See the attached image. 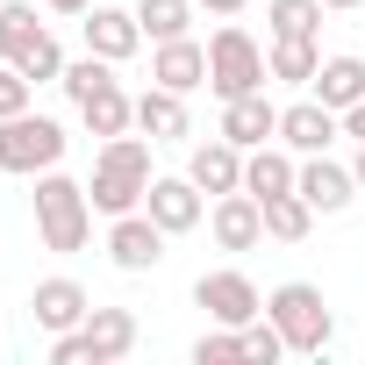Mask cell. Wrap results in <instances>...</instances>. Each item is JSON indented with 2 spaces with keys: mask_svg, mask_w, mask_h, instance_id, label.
<instances>
[{
  "mask_svg": "<svg viewBox=\"0 0 365 365\" xmlns=\"http://www.w3.org/2000/svg\"><path fill=\"white\" fill-rule=\"evenodd\" d=\"M93 208L101 215H129V208H143V194H150V143L143 136H108L101 143V158H93Z\"/></svg>",
  "mask_w": 365,
  "mask_h": 365,
  "instance_id": "obj_1",
  "label": "cell"
},
{
  "mask_svg": "<svg viewBox=\"0 0 365 365\" xmlns=\"http://www.w3.org/2000/svg\"><path fill=\"white\" fill-rule=\"evenodd\" d=\"M36 230H43V251H58V258L86 251V230H93V194L79 187V179H65L58 165L36 179Z\"/></svg>",
  "mask_w": 365,
  "mask_h": 365,
  "instance_id": "obj_2",
  "label": "cell"
},
{
  "mask_svg": "<svg viewBox=\"0 0 365 365\" xmlns=\"http://www.w3.org/2000/svg\"><path fill=\"white\" fill-rule=\"evenodd\" d=\"M265 315L279 322L287 351H301V358H315V351L336 336V315L322 308V287H308V279H287V287H272V294H265Z\"/></svg>",
  "mask_w": 365,
  "mask_h": 365,
  "instance_id": "obj_3",
  "label": "cell"
},
{
  "mask_svg": "<svg viewBox=\"0 0 365 365\" xmlns=\"http://www.w3.org/2000/svg\"><path fill=\"white\" fill-rule=\"evenodd\" d=\"M136 351V315L129 308H93L79 329H65L51 344V365H115Z\"/></svg>",
  "mask_w": 365,
  "mask_h": 365,
  "instance_id": "obj_4",
  "label": "cell"
},
{
  "mask_svg": "<svg viewBox=\"0 0 365 365\" xmlns=\"http://www.w3.org/2000/svg\"><path fill=\"white\" fill-rule=\"evenodd\" d=\"M265 51L230 22V29H215V43H208V86L222 93V101H237V93H265Z\"/></svg>",
  "mask_w": 365,
  "mask_h": 365,
  "instance_id": "obj_5",
  "label": "cell"
},
{
  "mask_svg": "<svg viewBox=\"0 0 365 365\" xmlns=\"http://www.w3.org/2000/svg\"><path fill=\"white\" fill-rule=\"evenodd\" d=\"M65 158V129L51 115H8L0 122V172H51Z\"/></svg>",
  "mask_w": 365,
  "mask_h": 365,
  "instance_id": "obj_6",
  "label": "cell"
},
{
  "mask_svg": "<svg viewBox=\"0 0 365 365\" xmlns=\"http://www.w3.org/2000/svg\"><path fill=\"white\" fill-rule=\"evenodd\" d=\"M194 301H201L215 322H230V329H244V322L265 315V301H258V287H251L244 272H201V279H194Z\"/></svg>",
  "mask_w": 365,
  "mask_h": 365,
  "instance_id": "obj_7",
  "label": "cell"
},
{
  "mask_svg": "<svg viewBox=\"0 0 365 365\" xmlns=\"http://www.w3.org/2000/svg\"><path fill=\"white\" fill-rule=\"evenodd\" d=\"M143 215H150L165 237H187V230H201L208 201H201V187H194V179H150V194H143Z\"/></svg>",
  "mask_w": 365,
  "mask_h": 365,
  "instance_id": "obj_8",
  "label": "cell"
},
{
  "mask_svg": "<svg viewBox=\"0 0 365 365\" xmlns=\"http://www.w3.org/2000/svg\"><path fill=\"white\" fill-rule=\"evenodd\" d=\"M208 230H215V244L222 251H258V237H265V208H258V194H215V215H208Z\"/></svg>",
  "mask_w": 365,
  "mask_h": 365,
  "instance_id": "obj_9",
  "label": "cell"
},
{
  "mask_svg": "<svg viewBox=\"0 0 365 365\" xmlns=\"http://www.w3.org/2000/svg\"><path fill=\"white\" fill-rule=\"evenodd\" d=\"M108 258H115L122 272H150V265L165 258V230L129 208V215H115V230H108Z\"/></svg>",
  "mask_w": 365,
  "mask_h": 365,
  "instance_id": "obj_10",
  "label": "cell"
},
{
  "mask_svg": "<svg viewBox=\"0 0 365 365\" xmlns=\"http://www.w3.org/2000/svg\"><path fill=\"white\" fill-rule=\"evenodd\" d=\"M294 187H301V201H308L315 215H336V208H351V201H358V172H351V165H329V158L315 150V158L301 165Z\"/></svg>",
  "mask_w": 365,
  "mask_h": 365,
  "instance_id": "obj_11",
  "label": "cell"
},
{
  "mask_svg": "<svg viewBox=\"0 0 365 365\" xmlns=\"http://www.w3.org/2000/svg\"><path fill=\"white\" fill-rule=\"evenodd\" d=\"M344 129V115L336 108H322V101H294V108H279V143L287 150H301V158H315V150H329V136Z\"/></svg>",
  "mask_w": 365,
  "mask_h": 365,
  "instance_id": "obj_12",
  "label": "cell"
},
{
  "mask_svg": "<svg viewBox=\"0 0 365 365\" xmlns=\"http://www.w3.org/2000/svg\"><path fill=\"white\" fill-rule=\"evenodd\" d=\"M86 51L93 58H108V65H122V58H136V43H143V22L136 15H122V8H86Z\"/></svg>",
  "mask_w": 365,
  "mask_h": 365,
  "instance_id": "obj_13",
  "label": "cell"
},
{
  "mask_svg": "<svg viewBox=\"0 0 365 365\" xmlns=\"http://www.w3.org/2000/svg\"><path fill=\"white\" fill-rule=\"evenodd\" d=\"M222 136H230L237 150H258V143L279 136V108H272L265 93H237V101H222Z\"/></svg>",
  "mask_w": 365,
  "mask_h": 365,
  "instance_id": "obj_14",
  "label": "cell"
},
{
  "mask_svg": "<svg viewBox=\"0 0 365 365\" xmlns=\"http://www.w3.org/2000/svg\"><path fill=\"white\" fill-rule=\"evenodd\" d=\"M29 315H36V329L65 336V329H79V322L93 315V301H86V287H79V279H43V287H36V301H29Z\"/></svg>",
  "mask_w": 365,
  "mask_h": 365,
  "instance_id": "obj_15",
  "label": "cell"
},
{
  "mask_svg": "<svg viewBox=\"0 0 365 365\" xmlns=\"http://www.w3.org/2000/svg\"><path fill=\"white\" fill-rule=\"evenodd\" d=\"M187 179L201 194H237L244 187V150L230 143V136H215V143H194V158H187Z\"/></svg>",
  "mask_w": 365,
  "mask_h": 365,
  "instance_id": "obj_16",
  "label": "cell"
},
{
  "mask_svg": "<svg viewBox=\"0 0 365 365\" xmlns=\"http://www.w3.org/2000/svg\"><path fill=\"white\" fill-rule=\"evenodd\" d=\"M150 79H158V86H172V93H194V86H208V51H201L194 36H172V43H158Z\"/></svg>",
  "mask_w": 365,
  "mask_h": 365,
  "instance_id": "obj_17",
  "label": "cell"
},
{
  "mask_svg": "<svg viewBox=\"0 0 365 365\" xmlns=\"http://www.w3.org/2000/svg\"><path fill=\"white\" fill-rule=\"evenodd\" d=\"M308 86H315V101H322V108H336V115H344V108H358V101H365V58H322V72H315Z\"/></svg>",
  "mask_w": 365,
  "mask_h": 365,
  "instance_id": "obj_18",
  "label": "cell"
},
{
  "mask_svg": "<svg viewBox=\"0 0 365 365\" xmlns=\"http://www.w3.org/2000/svg\"><path fill=\"white\" fill-rule=\"evenodd\" d=\"M294 179H301V165H294L287 150H272V143H258V150L244 158V194H258V201L294 194Z\"/></svg>",
  "mask_w": 365,
  "mask_h": 365,
  "instance_id": "obj_19",
  "label": "cell"
},
{
  "mask_svg": "<svg viewBox=\"0 0 365 365\" xmlns=\"http://www.w3.org/2000/svg\"><path fill=\"white\" fill-rule=\"evenodd\" d=\"M136 129L150 143H172V136H187V93H172V86H150L136 101Z\"/></svg>",
  "mask_w": 365,
  "mask_h": 365,
  "instance_id": "obj_20",
  "label": "cell"
},
{
  "mask_svg": "<svg viewBox=\"0 0 365 365\" xmlns=\"http://www.w3.org/2000/svg\"><path fill=\"white\" fill-rule=\"evenodd\" d=\"M322 72V51H315V36H272V79H287V86H308Z\"/></svg>",
  "mask_w": 365,
  "mask_h": 365,
  "instance_id": "obj_21",
  "label": "cell"
},
{
  "mask_svg": "<svg viewBox=\"0 0 365 365\" xmlns=\"http://www.w3.org/2000/svg\"><path fill=\"white\" fill-rule=\"evenodd\" d=\"M79 115H86V129H93V136H122V129L136 122V101H129V93L108 79L93 101H79Z\"/></svg>",
  "mask_w": 365,
  "mask_h": 365,
  "instance_id": "obj_22",
  "label": "cell"
},
{
  "mask_svg": "<svg viewBox=\"0 0 365 365\" xmlns=\"http://www.w3.org/2000/svg\"><path fill=\"white\" fill-rule=\"evenodd\" d=\"M136 22L150 43H172V36L194 29V0H136Z\"/></svg>",
  "mask_w": 365,
  "mask_h": 365,
  "instance_id": "obj_23",
  "label": "cell"
},
{
  "mask_svg": "<svg viewBox=\"0 0 365 365\" xmlns=\"http://www.w3.org/2000/svg\"><path fill=\"white\" fill-rule=\"evenodd\" d=\"M258 208H265V237H279V244H301L308 222H315V208L301 201V187H294V194H272V201H258Z\"/></svg>",
  "mask_w": 365,
  "mask_h": 365,
  "instance_id": "obj_24",
  "label": "cell"
},
{
  "mask_svg": "<svg viewBox=\"0 0 365 365\" xmlns=\"http://www.w3.org/2000/svg\"><path fill=\"white\" fill-rule=\"evenodd\" d=\"M36 36H43V22H36V8H29V0H0V58L15 65Z\"/></svg>",
  "mask_w": 365,
  "mask_h": 365,
  "instance_id": "obj_25",
  "label": "cell"
},
{
  "mask_svg": "<svg viewBox=\"0 0 365 365\" xmlns=\"http://www.w3.org/2000/svg\"><path fill=\"white\" fill-rule=\"evenodd\" d=\"M15 72H22L29 86H43V79H65V51H58V36L43 29V36H36V43L15 58Z\"/></svg>",
  "mask_w": 365,
  "mask_h": 365,
  "instance_id": "obj_26",
  "label": "cell"
},
{
  "mask_svg": "<svg viewBox=\"0 0 365 365\" xmlns=\"http://www.w3.org/2000/svg\"><path fill=\"white\" fill-rule=\"evenodd\" d=\"M272 36H315L322 29V0H272Z\"/></svg>",
  "mask_w": 365,
  "mask_h": 365,
  "instance_id": "obj_27",
  "label": "cell"
},
{
  "mask_svg": "<svg viewBox=\"0 0 365 365\" xmlns=\"http://www.w3.org/2000/svg\"><path fill=\"white\" fill-rule=\"evenodd\" d=\"M108 79H115V72H108V58H93V51H86L79 65H65V79H58V86H65L72 101H93V93L108 86Z\"/></svg>",
  "mask_w": 365,
  "mask_h": 365,
  "instance_id": "obj_28",
  "label": "cell"
},
{
  "mask_svg": "<svg viewBox=\"0 0 365 365\" xmlns=\"http://www.w3.org/2000/svg\"><path fill=\"white\" fill-rule=\"evenodd\" d=\"M244 358H251V365H279V358H287V336H279L272 315H265V322H244Z\"/></svg>",
  "mask_w": 365,
  "mask_h": 365,
  "instance_id": "obj_29",
  "label": "cell"
},
{
  "mask_svg": "<svg viewBox=\"0 0 365 365\" xmlns=\"http://www.w3.org/2000/svg\"><path fill=\"white\" fill-rule=\"evenodd\" d=\"M237 358H244V329H230V322L194 344V365H237Z\"/></svg>",
  "mask_w": 365,
  "mask_h": 365,
  "instance_id": "obj_30",
  "label": "cell"
},
{
  "mask_svg": "<svg viewBox=\"0 0 365 365\" xmlns=\"http://www.w3.org/2000/svg\"><path fill=\"white\" fill-rule=\"evenodd\" d=\"M29 93H36V86H29L15 65H0V122H8V115H29Z\"/></svg>",
  "mask_w": 365,
  "mask_h": 365,
  "instance_id": "obj_31",
  "label": "cell"
},
{
  "mask_svg": "<svg viewBox=\"0 0 365 365\" xmlns=\"http://www.w3.org/2000/svg\"><path fill=\"white\" fill-rule=\"evenodd\" d=\"M344 136H358V143H365V101H358V108H344Z\"/></svg>",
  "mask_w": 365,
  "mask_h": 365,
  "instance_id": "obj_32",
  "label": "cell"
},
{
  "mask_svg": "<svg viewBox=\"0 0 365 365\" xmlns=\"http://www.w3.org/2000/svg\"><path fill=\"white\" fill-rule=\"evenodd\" d=\"M194 8H208V15H244V0H194Z\"/></svg>",
  "mask_w": 365,
  "mask_h": 365,
  "instance_id": "obj_33",
  "label": "cell"
},
{
  "mask_svg": "<svg viewBox=\"0 0 365 365\" xmlns=\"http://www.w3.org/2000/svg\"><path fill=\"white\" fill-rule=\"evenodd\" d=\"M51 8H58V15H86V8H93V0H51Z\"/></svg>",
  "mask_w": 365,
  "mask_h": 365,
  "instance_id": "obj_34",
  "label": "cell"
},
{
  "mask_svg": "<svg viewBox=\"0 0 365 365\" xmlns=\"http://www.w3.org/2000/svg\"><path fill=\"white\" fill-rule=\"evenodd\" d=\"M351 172H358V194H365V143H358V165H351Z\"/></svg>",
  "mask_w": 365,
  "mask_h": 365,
  "instance_id": "obj_35",
  "label": "cell"
},
{
  "mask_svg": "<svg viewBox=\"0 0 365 365\" xmlns=\"http://www.w3.org/2000/svg\"><path fill=\"white\" fill-rule=\"evenodd\" d=\"M322 8H365V0H322Z\"/></svg>",
  "mask_w": 365,
  "mask_h": 365,
  "instance_id": "obj_36",
  "label": "cell"
}]
</instances>
